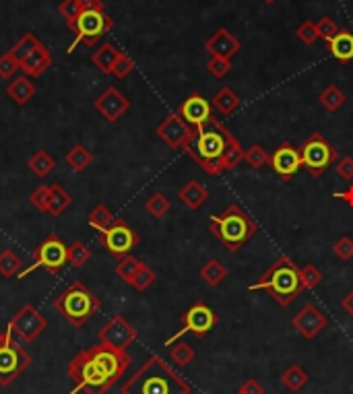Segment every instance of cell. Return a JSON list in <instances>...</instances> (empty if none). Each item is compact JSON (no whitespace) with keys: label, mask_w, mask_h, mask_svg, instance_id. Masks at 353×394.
Wrapping results in <instances>:
<instances>
[{"label":"cell","mask_w":353,"mask_h":394,"mask_svg":"<svg viewBox=\"0 0 353 394\" xmlns=\"http://www.w3.org/2000/svg\"><path fill=\"white\" fill-rule=\"evenodd\" d=\"M130 366V355L124 349L97 343L79 355L69 364V376L74 388L69 394H108L110 388L124 376Z\"/></svg>","instance_id":"1"},{"label":"cell","mask_w":353,"mask_h":394,"mask_svg":"<svg viewBox=\"0 0 353 394\" xmlns=\"http://www.w3.org/2000/svg\"><path fill=\"white\" fill-rule=\"evenodd\" d=\"M122 394H190V384L167 366L159 355H151L120 388Z\"/></svg>","instance_id":"2"},{"label":"cell","mask_w":353,"mask_h":394,"mask_svg":"<svg viewBox=\"0 0 353 394\" xmlns=\"http://www.w3.org/2000/svg\"><path fill=\"white\" fill-rule=\"evenodd\" d=\"M248 291H267L279 306L287 308L302 294L300 269L293 265L291 258L281 256L260 277L259 283L248 287Z\"/></svg>","instance_id":"3"},{"label":"cell","mask_w":353,"mask_h":394,"mask_svg":"<svg viewBox=\"0 0 353 394\" xmlns=\"http://www.w3.org/2000/svg\"><path fill=\"white\" fill-rule=\"evenodd\" d=\"M209 229L230 252H235V250L244 246L252 236H257L259 225L246 215V211L242 207L230 204L221 215L211 217Z\"/></svg>","instance_id":"4"},{"label":"cell","mask_w":353,"mask_h":394,"mask_svg":"<svg viewBox=\"0 0 353 394\" xmlns=\"http://www.w3.org/2000/svg\"><path fill=\"white\" fill-rule=\"evenodd\" d=\"M54 308L74 328H83L101 308V301L83 281H74L60 296L54 297Z\"/></svg>","instance_id":"5"},{"label":"cell","mask_w":353,"mask_h":394,"mask_svg":"<svg viewBox=\"0 0 353 394\" xmlns=\"http://www.w3.org/2000/svg\"><path fill=\"white\" fill-rule=\"evenodd\" d=\"M213 128H203L201 132H196L192 145L186 149L190 157L201 166V170L209 175H219L223 170V151H225V134H223V128L221 122L217 118L211 120Z\"/></svg>","instance_id":"6"},{"label":"cell","mask_w":353,"mask_h":394,"mask_svg":"<svg viewBox=\"0 0 353 394\" xmlns=\"http://www.w3.org/2000/svg\"><path fill=\"white\" fill-rule=\"evenodd\" d=\"M31 355L15 341V332L6 326L0 339V386H11L29 366Z\"/></svg>","instance_id":"7"},{"label":"cell","mask_w":353,"mask_h":394,"mask_svg":"<svg viewBox=\"0 0 353 394\" xmlns=\"http://www.w3.org/2000/svg\"><path fill=\"white\" fill-rule=\"evenodd\" d=\"M67 265H69V246L60 240L58 233H50L46 240L33 250V265L19 272V277L23 279L29 272L38 271V269L47 271L50 274H58Z\"/></svg>","instance_id":"8"},{"label":"cell","mask_w":353,"mask_h":394,"mask_svg":"<svg viewBox=\"0 0 353 394\" xmlns=\"http://www.w3.org/2000/svg\"><path fill=\"white\" fill-rule=\"evenodd\" d=\"M112 27H114V21L106 11H83L81 17L69 27L74 33V42L71 44L69 52H72L77 44L95 46Z\"/></svg>","instance_id":"9"},{"label":"cell","mask_w":353,"mask_h":394,"mask_svg":"<svg viewBox=\"0 0 353 394\" xmlns=\"http://www.w3.org/2000/svg\"><path fill=\"white\" fill-rule=\"evenodd\" d=\"M300 155H302V166L314 178L325 175V172L337 161V149L332 147L320 132H314L308 137L306 143L300 149Z\"/></svg>","instance_id":"10"},{"label":"cell","mask_w":353,"mask_h":394,"mask_svg":"<svg viewBox=\"0 0 353 394\" xmlns=\"http://www.w3.org/2000/svg\"><path fill=\"white\" fill-rule=\"evenodd\" d=\"M217 324V314L205 301H194L189 310L182 314V328L172 335L169 339H165V347H172L174 343L180 341V337L184 335H194V337H205L213 330V326Z\"/></svg>","instance_id":"11"},{"label":"cell","mask_w":353,"mask_h":394,"mask_svg":"<svg viewBox=\"0 0 353 394\" xmlns=\"http://www.w3.org/2000/svg\"><path fill=\"white\" fill-rule=\"evenodd\" d=\"M97 240H99L101 248H106L112 256H116L118 260L128 256L133 252V248H137L141 242L139 233L124 219H118V217L106 231H101L97 236Z\"/></svg>","instance_id":"12"},{"label":"cell","mask_w":353,"mask_h":394,"mask_svg":"<svg viewBox=\"0 0 353 394\" xmlns=\"http://www.w3.org/2000/svg\"><path fill=\"white\" fill-rule=\"evenodd\" d=\"M9 328L15 332V337L23 343L29 345L33 343L44 330L47 328V320L38 312V308H33L31 303L23 306L9 322Z\"/></svg>","instance_id":"13"},{"label":"cell","mask_w":353,"mask_h":394,"mask_svg":"<svg viewBox=\"0 0 353 394\" xmlns=\"http://www.w3.org/2000/svg\"><path fill=\"white\" fill-rule=\"evenodd\" d=\"M155 132H157V137L164 141L167 147L182 149V151H186L192 145L194 137H196V130L184 122L178 112L172 114V116H167L164 122L157 126Z\"/></svg>","instance_id":"14"},{"label":"cell","mask_w":353,"mask_h":394,"mask_svg":"<svg viewBox=\"0 0 353 394\" xmlns=\"http://www.w3.org/2000/svg\"><path fill=\"white\" fill-rule=\"evenodd\" d=\"M97 337H99V343H106V345L126 351V347L133 345L139 335H137L135 326L126 320L124 316L114 314L110 320L99 328V335Z\"/></svg>","instance_id":"15"},{"label":"cell","mask_w":353,"mask_h":394,"mask_svg":"<svg viewBox=\"0 0 353 394\" xmlns=\"http://www.w3.org/2000/svg\"><path fill=\"white\" fill-rule=\"evenodd\" d=\"M178 114L182 116V120L192 126L196 132H201L205 126H209L213 116V105L198 93H192L189 98L184 99L178 108Z\"/></svg>","instance_id":"16"},{"label":"cell","mask_w":353,"mask_h":394,"mask_svg":"<svg viewBox=\"0 0 353 394\" xmlns=\"http://www.w3.org/2000/svg\"><path fill=\"white\" fill-rule=\"evenodd\" d=\"M95 112L103 116L108 122H118L130 108V99L122 95L116 87H108L101 95H97L94 101Z\"/></svg>","instance_id":"17"},{"label":"cell","mask_w":353,"mask_h":394,"mask_svg":"<svg viewBox=\"0 0 353 394\" xmlns=\"http://www.w3.org/2000/svg\"><path fill=\"white\" fill-rule=\"evenodd\" d=\"M269 163H271V168L275 170V173L279 178L291 180L296 173L300 172V168H302L300 149H296L291 143H283V145H279V147L273 151Z\"/></svg>","instance_id":"18"},{"label":"cell","mask_w":353,"mask_h":394,"mask_svg":"<svg viewBox=\"0 0 353 394\" xmlns=\"http://www.w3.org/2000/svg\"><path fill=\"white\" fill-rule=\"evenodd\" d=\"M291 324H293V328H296L304 339L310 341V339L318 337L320 330L327 328L329 320H327V316L323 314V310H318L314 303H308V306H304V308L293 316Z\"/></svg>","instance_id":"19"},{"label":"cell","mask_w":353,"mask_h":394,"mask_svg":"<svg viewBox=\"0 0 353 394\" xmlns=\"http://www.w3.org/2000/svg\"><path fill=\"white\" fill-rule=\"evenodd\" d=\"M205 48H207V52L211 56H219V58L232 60V56H235L242 50V44H240V40H235L225 27H221V29H217L211 37L207 40Z\"/></svg>","instance_id":"20"},{"label":"cell","mask_w":353,"mask_h":394,"mask_svg":"<svg viewBox=\"0 0 353 394\" xmlns=\"http://www.w3.org/2000/svg\"><path fill=\"white\" fill-rule=\"evenodd\" d=\"M50 66H52V54L44 44H40L27 58L19 62V69L27 76H40V74L46 73Z\"/></svg>","instance_id":"21"},{"label":"cell","mask_w":353,"mask_h":394,"mask_svg":"<svg viewBox=\"0 0 353 394\" xmlns=\"http://www.w3.org/2000/svg\"><path fill=\"white\" fill-rule=\"evenodd\" d=\"M329 52L332 58L339 62H352L353 60V33L347 29H339L337 35L327 42Z\"/></svg>","instance_id":"22"},{"label":"cell","mask_w":353,"mask_h":394,"mask_svg":"<svg viewBox=\"0 0 353 394\" xmlns=\"http://www.w3.org/2000/svg\"><path fill=\"white\" fill-rule=\"evenodd\" d=\"M178 198L182 200V204H186L190 211L201 209V204L209 198V190L198 182V180H190L186 182L180 190H178Z\"/></svg>","instance_id":"23"},{"label":"cell","mask_w":353,"mask_h":394,"mask_svg":"<svg viewBox=\"0 0 353 394\" xmlns=\"http://www.w3.org/2000/svg\"><path fill=\"white\" fill-rule=\"evenodd\" d=\"M6 95L13 99L17 105H25L29 103L33 95H35V85L31 83V79L27 74H21V76H15L9 87H6Z\"/></svg>","instance_id":"24"},{"label":"cell","mask_w":353,"mask_h":394,"mask_svg":"<svg viewBox=\"0 0 353 394\" xmlns=\"http://www.w3.org/2000/svg\"><path fill=\"white\" fill-rule=\"evenodd\" d=\"M223 134H225V151H223L221 163H223V170L230 172V170H235V168L244 161V153H246V151L242 149L240 141L235 139L228 128H223Z\"/></svg>","instance_id":"25"},{"label":"cell","mask_w":353,"mask_h":394,"mask_svg":"<svg viewBox=\"0 0 353 394\" xmlns=\"http://www.w3.org/2000/svg\"><path fill=\"white\" fill-rule=\"evenodd\" d=\"M118 54H120V50H118L114 44H101V46L91 54V62H94L95 66L103 74H112V69H114V62H116Z\"/></svg>","instance_id":"26"},{"label":"cell","mask_w":353,"mask_h":394,"mask_svg":"<svg viewBox=\"0 0 353 394\" xmlns=\"http://www.w3.org/2000/svg\"><path fill=\"white\" fill-rule=\"evenodd\" d=\"M240 103H242V99L237 98L230 87H223L221 91H217L211 101V105L219 112V114H221V116H230V114H234L235 110L240 108Z\"/></svg>","instance_id":"27"},{"label":"cell","mask_w":353,"mask_h":394,"mask_svg":"<svg viewBox=\"0 0 353 394\" xmlns=\"http://www.w3.org/2000/svg\"><path fill=\"white\" fill-rule=\"evenodd\" d=\"M72 204V197L60 186V184H52V195H50V204H47V215L52 217H60L69 207Z\"/></svg>","instance_id":"28"},{"label":"cell","mask_w":353,"mask_h":394,"mask_svg":"<svg viewBox=\"0 0 353 394\" xmlns=\"http://www.w3.org/2000/svg\"><path fill=\"white\" fill-rule=\"evenodd\" d=\"M65 161L71 166V170L81 173V172H85V170H87L91 163H94V153L85 147V145H74V147L67 153Z\"/></svg>","instance_id":"29"},{"label":"cell","mask_w":353,"mask_h":394,"mask_svg":"<svg viewBox=\"0 0 353 394\" xmlns=\"http://www.w3.org/2000/svg\"><path fill=\"white\" fill-rule=\"evenodd\" d=\"M281 384L289 393H300L308 384V371L302 370L298 364H291V366L281 373Z\"/></svg>","instance_id":"30"},{"label":"cell","mask_w":353,"mask_h":394,"mask_svg":"<svg viewBox=\"0 0 353 394\" xmlns=\"http://www.w3.org/2000/svg\"><path fill=\"white\" fill-rule=\"evenodd\" d=\"M27 168L35 173L38 178H46L47 173L54 172V168H56V159H54L47 151H35V153L29 157Z\"/></svg>","instance_id":"31"},{"label":"cell","mask_w":353,"mask_h":394,"mask_svg":"<svg viewBox=\"0 0 353 394\" xmlns=\"http://www.w3.org/2000/svg\"><path fill=\"white\" fill-rule=\"evenodd\" d=\"M225 277H228V269H225L217 258H211V260L205 262V267L201 269V279H203L209 287L221 285V281H225Z\"/></svg>","instance_id":"32"},{"label":"cell","mask_w":353,"mask_h":394,"mask_svg":"<svg viewBox=\"0 0 353 394\" xmlns=\"http://www.w3.org/2000/svg\"><path fill=\"white\" fill-rule=\"evenodd\" d=\"M23 269V260L19 254H15L11 248L0 252V274L2 277H19V272Z\"/></svg>","instance_id":"33"},{"label":"cell","mask_w":353,"mask_h":394,"mask_svg":"<svg viewBox=\"0 0 353 394\" xmlns=\"http://www.w3.org/2000/svg\"><path fill=\"white\" fill-rule=\"evenodd\" d=\"M169 207H172V202H169V198L165 197L164 192H153L151 197L145 200V209H147V213L153 219H164L167 211H169Z\"/></svg>","instance_id":"34"},{"label":"cell","mask_w":353,"mask_h":394,"mask_svg":"<svg viewBox=\"0 0 353 394\" xmlns=\"http://www.w3.org/2000/svg\"><path fill=\"white\" fill-rule=\"evenodd\" d=\"M114 221H116V217H114V213L106 204H97V207H94V211L89 213V225L94 229H97L99 233L106 231Z\"/></svg>","instance_id":"35"},{"label":"cell","mask_w":353,"mask_h":394,"mask_svg":"<svg viewBox=\"0 0 353 394\" xmlns=\"http://www.w3.org/2000/svg\"><path fill=\"white\" fill-rule=\"evenodd\" d=\"M142 262L139 258H135V256H124V258H120L116 265V274L126 283V285H130V281L135 279V274L141 271Z\"/></svg>","instance_id":"36"},{"label":"cell","mask_w":353,"mask_h":394,"mask_svg":"<svg viewBox=\"0 0 353 394\" xmlns=\"http://www.w3.org/2000/svg\"><path fill=\"white\" fill-rule=\"evenodd\" d=\"M320 103H323V108L327 110V112H337L339 108H343V103H345V93L337 87V85H329L320 95Z\"/></svg>","instance_id":"37"},{"label":"cell","mask_w":353,"mask_h":394,"mask_svg":"<svg viewBox=\"0 0 353 394\" xmlns=\"http://www.w3.org/2000/svg\"><path fill=\"white\" fill-rule=\"evenodd\" d=\"M40 44H42V42H40V40H38L33 33H25L23 37H21V40H19V42H17L13 48L9 50V54H11V56H13L17 62H21V60L27 58V56H29L33 50L38 48Z\"/></svg>","instance_id":"38"},{"label":"cell","mask_w":353,"mask_h":394,"mask_svg":"<svg viewBox=\"0 0 353 394\" xmlns=\"http://www.w3.org/2000/svg\"><path fill=\"white\" fill-rule=\"evenodd\" d=\"M169 355H172V361H174L176 366H180V368L192 364L194 357H196L194 349H192L189 343H184V341H178V343H174V345L169 347Z\"/></svg>","instance_id":"39"},{"label":"cell","mask_w":353,"mask_h":394,"mask_svg":"<svg viewBox=\"0 0 353 394\" xmlns=\"http://www.w3.org/2000/svg\"><path fill=\"white\" fill-rule=\"evenodd\" d=\"M91 258V250L87 248V244H83L81 240L72 242L69 246V265L74 269H83Z\"/></svg>","instance_id":"40"},{"label":"cell","mask_w":353,"mask_h":394,"mask_svg":"<svg viewBox=\"0 0 353 394\" xmlns=\"http://www.w3.org/2000/svg\"><path fill=\"white\" fill-rule=\"evenodd\" d=\"M83 11L85 8H83V2L81 0H62L58 4V13H60V17H65V21H67L69 27L81 17Z\"/></svg>","instance_id":"41"},{"label":"cell","mask_w":353,"mask_h":394,"mask_svg":"<svg viewBox=\"0 0 353 394\" xmlns=\"http://www.w3.org/2000/svg\"><path fill=\"white\" fill-rule=\"evenodd\" d=\"M155 279H157V277H155V272L151 271V269H149V267L142 262L141 271L137 272V274H135V279L130 281V287H133V289H137V291H147V289H149V287L155 283Z\"/></svg>","instance_id":"42"},{"label":"cell","mask_w":353,"mask_h":394,"mask_svg":"<svg viewBox=\"0 0 353 394\" xmlns=\"http://www.w3.org/2000/svg\"><path fill=\"white\" fill-rule=\"evenodd\" d=\"M50 195H52V186H46V184L38 186V188L29 195L31 207L38 209V211H42V213H46L47 204H50Z\"/></svg>","instance_id":"43"},{"label":"cell","mask_w":353,"mask_h":394,"mask_svg":"<svg viewBox=\"0 0 353 394\" xmlns=\"http://www.w3.org/2000/svg\"><path fill=\"white\" fill-rule=\"evenodd\" d=\"M269 159H271V155H269L264 149L260 147V145H254V147H250L246 153H244V161H246L250 168H254V170H259V168H262V166H267Z\"/></svg>","instance_id":"44"},{"label":"cell","mask_w":353,"mask_h":394,"mask_svg":"<svg viewBox=\"0 0 353 394\" xmlns=\"http://www.w3.org/2000/svg\"><path fill=\"white\" fill-rule=\"evenodd\" d=\"M300 281H302V291H310L323 281V272L314 265H306L304 269H300Z\"/></svg>","instance_id":"45"},{"label":"cell","mask_w":353,"mask_h":394,"mask_svg":"<svg viewBox=\"0 0 353 394\" xmlns=\"http://www.w3.org/2000/svg\"><path fill=\"white\" fill-rule=\"evenodd\" d=\"M135 71V62H133V58L128 56V54H124V52H120L116 58V62H114V69H112V74L118 76V79H126L128 74Z\"/></svg>","instance_id":"46"},{"label":"cell","mask_w":353,"mask_h":394,"mask_svg":"<svg viewBox=\"0 0 353 394\" xmlns=\"http://www.w3.org/2000/svg\"><path fill=\"white\" fill-rule=\"evenodd\" d=\"M207 69H209V73H211L213 76L223 79L225 74L232 71V60H228V58H219V56H211L209 62H207Z\"/></svg>","instance_id":"47"},{"label":"cell","mask_w":353,"mask_h":394,"mask_svg":"<svg viewBox=\"0 0 353 394\" xmlns=\"http://www.w3.org/2000/svg\"><path fill=\"white\" fill-rule=\"evenodd\" d=\"M296 35H298V40L304 42L306 46H312V44L318 40V29H316V23H312V21H304V23L298 27Z\"/></svg>","instance_id":"48"},{"label":"cell","mask_w":353,"mask_h":394,"mask_svg":"<svg viewBox=\"0 0 353 394\" xmlns=\"http://www.w3.org/2000/svg\"><path fill=\"white\" fill-rule=\"evenodd\" d=\"M332 252H335V256H339L341 260H352L353 258V240L352 238H341V240H337L335 242V246H332Z\"/></svg>","instance_id":"49"},{"label":"cell","mask_w":353,"mask_h":394,"mask_svg":"<svg viewBox=\"0 0 353 394\" xmlns=\"http://www.w3.org/2000/svg\"><path fill=\"white\" fill-rule=\"evenodd\" d=\"M19 71V62L6 52L0 56V79H11L13 74Z\"/></svg>","instance_id":"50"},{"label":"cell","mask_w":353,"mask_h":394,"mask_svg":"<svg viewBox=\"0 0 353 394\" xmlns=\"http://www.w3.org/2000/svg\"><path fill=\"white\" fill-rule=\"evenodd\" d=\"M316 29H318V37H323L325 42H329V40H332L335 35H337V25H335V21L330 19V17H323L318 23H316Z\"/></svg>","instance_id":"51"},{"label":"cell","mask_w":353,"mask_h":394,"mask_svg":"<svg viewBox=\"0 0 353 394\" xmlns=\"http://www.w3.org/2000/svg\"><path fill=\"white\" fill-rule=\"evenodd\" d=\"M337 173L343 178V180H353V157H343L337 161Z\"/></svg>","instance_id":"52"},{"label":"cell","mask_w":353,"mask_h":394,"mask_svg":"<svg viewBox=\"0 0 353 394\" xmlns=\"http://www.w3.org/2000/svg\"><path fill=\"white\" fill-rule=\"evenodd\" d=\"M240 394H264V386L260 384L259 380H254V378H248L244 384H242V388L237 390Z\"/></svg>","instance_id":"53"},{"label":"cell","mask_w":353,"mask_h":394,"mask_svg":"<svg viewBox=\"0 0 353 394\" xmlns=\"http://www.w3.org/2000/svg\"><path fill=\"white\" fill-rule=\"evenodd\" d=\"M335 198H339V200H345L349 207L353 209V184L347 188V190H343V192H335Z\"/></svg>","instance_id":"54"},{"label":"cell","mask_w":353,"mask_h":394,"mask_svg":"<svg viewBox=\"0 0 353 394\" xmlns=\"http://www.w3.org/2000/svg\"><path fill=\"white\" fill-rule=\"evenodd\" d=\"M85 11H103V2L101 0H81Z\"/></svg>","instance_id":"55"},{"label":"cell","mask_w":353,"mask_h":394,"mask_svg":"<svg viewBox=\"0 0 353 394\" xmlns=\"http://www.w3.org/2000/svg\"><path fill=\"white\" fill-rule=\"evenodd\" d=\"M341 306H343V310H345L347 314H352L353 316V291H349L347 296L341 299Z\"/></svg>","instance_id":"56"},{"label":"cell","mask_w":353,"mask_h":394,"mask_svg":"<svg viewBox=\"0 0 353 394\" xmlns=\"http://www.w3.org/2000/svg\"><path fill=\"white\" fill-rule=\"evenodd\" d=\"M262 2H267V4H273L275 0H262Z\"/></svg>","instance_id":"57"},{"label":"cell","mask_w":353,"mask_h":394,"mask_svg":"<svg viewBox=\"0 0 353 394\" xmlns=\"http://www.w3.org/2000/svg\"><path fill=\"white\" fill-rule=\"evenodd\" d=\"M0 339H2V335H0Z\"/></svg>","instance_id":"58"},{"label":"cell","mask_w":353,"mask_h":394,"mask_svg":"<svg viewBox=\"0 0 353 394\" xmlns=\"http://www.w3.org/2000/svg\"><path fill=\"white\" fill-rule=\"evenodd\" d=\"M237 394H240V393H237Z\"/></svg>","instance_id":"59"}]
</instances>
